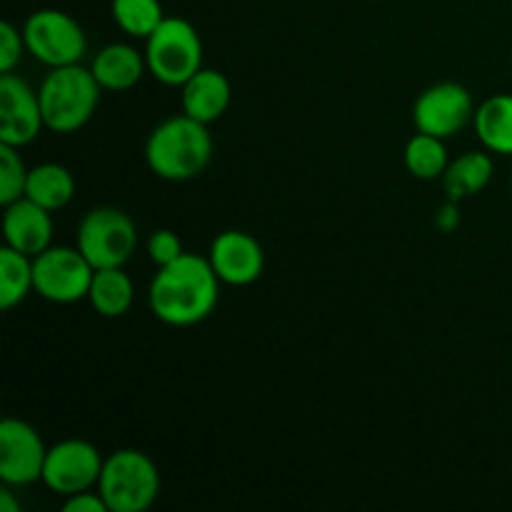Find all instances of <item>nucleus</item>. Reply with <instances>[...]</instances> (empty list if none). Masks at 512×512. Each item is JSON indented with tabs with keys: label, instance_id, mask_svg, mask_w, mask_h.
Masks as SVG:
<instances>
[{
	"label": "nucleus",
	"instance_id": "nucleus-1",
	"mask_svg": "<svg viewBox=\"0 0 512 512\" xmlns=\"http://www.w3.org/2000/svg\"><path fill=\"white\" fill-rule=\"evenodd\" d=\"M220 285L210 260L185 250L178 260L158 268L150 280V313L170 328H193L218 308Z\"/></svg>",
	"mask_w": 512,
	"mask_h": 512
},
{
	"label": "nucleus",
	"instance_id": "nucleus-2",
	"mask_svg": "<svg viewBox=\"0 0 512 512\" xmlns=\"http://www.w3.org/2000/svg\"><path fill=\"white\" fill-rule=\"evenodd\" d=\"M213 160V135L208 125L180 113L165 118L145 140L150 173L170 183H188L203 175Z\"/></svg>",
	"mask_w": 512,
	"mask_h": 512
},
{
	"label": "nucleus",
	"instance_id": "nucleus-3",
	"mask_svg": "<svg viewBox=\"0 0 512 512\" xmlns=\"http://www.w3.org/2000/svg\"><path fill=\"white\" fill-rule=\"evenodd\" d=\"M100 83L93 70L83 63L50 68L40 83V110H43L45 130L58 135L78 133L93 120L100 105Z\"/></svg>",
	"mask_w": 512,
	"mask_h": 512
},
{
	"label": "nucleus",
	"instance_id": "nucleus-4",
	"mask_svg": "<svg viewBox=\"0 0 512 512\" xmlns=\"http://www.w3.org/2000/svg\"><path fill=\"white\" fill-rule=\"evenodd\" d=\"M108 512H145L160 495V470L148 453L135 448L115 450L105 458L98 480Z\"/></svg>",
	"mask_w": 512,
	"mask_h": 512
},
{
	"label": "nucleus",
	"instance_id": "nucleus-5",
	"mask_svg": "<svg viewBox=\"0 0 512 512\" xmlns=\"http://www.w3.org/2000/svg\"><path fill=\"white\" fill-rule=\"evenodd\" d=\"M143 53L148 75L168 88H180L203 68V38L190 20L178 15H165L145 40Z\"/></svg>",
	"mask_w": 512,
	"mask_h": 512
},
{
	"label": "nucleus",
	"instance_id": "nucleus-6",
	"mask_svg": "<svg viewBox=\"0 0 512 512\" xmlns=\"http://www.w3.org/2000/svg\"><path fill=\"white\" fill-rule=\"evenodd\" d=\"M75 245L93 268H125L138 250V228L125 210L98 205L78 223Z\"/></svg>",
	"mask_w": 512,
	"mask_h": 512
},
{
	"label": "nucleus",
	"instance_id": "nucleus-7",
	"mask_svg": "<svg viewBox=\"0 0 512 512\" xmlns=\"http://www.w3.org/2000/svg\"><path fill=\"white\" fill-rule=\"evenodd\" d=\"M23 38L28 55L48 68L83 63L88 53V35L70 13L58 8H40L25 18Z\"/></svg>",
	"mask_w": 512,
	"mask_h": 512
},
{
	"label": "nucleus",
	"instance_id": "nucleus-8",
	"mask_svg": "<svg viewBox=\"0 0 512 512\" xmlns=\"http://www.w3.org/2000/svg\"><path fill=\"white\" fill-rule=\"evenodd\" d=\"M35 293L55 305H73L88 300L95 268L80 248L50 245L33 258Z\"/></svg>",
	"mask_w": 512,
	"mask_h": 512
},
{
	"label": "nucleus",
	"instance_id": "nucleus-9",
	"mask_svg": "<svg viewBox=\"0 0 512 512\" xmlns=\"http://www.w3.org/2000/svg\"><path fill=\"white\" fill-rule=\"evenodd\" d=\"M105 458L93 443L80 438L50 445L43 468V485L60 498L98 488Z\"/></svg>",
	"mask_w": 512,
	"mask_h": 512
},
{
	"label": "nucleus",
	"instance_id": "nucleus-10",
	"mask_svg": "<svg viewBox=\"0 0 512 512\" xmlns=\"http://www.w3.org/2000/svg\"><path fill=\"white\" fill-rule=\"evenodd\" d=\"M473 95L460 83H435L418 95L413 105V125L420 133L438 135L448 140L458 135L465 125L473 123Z\"/></svg>",
	"mask_w": 512,
	"mask_h": 512
},
{
	"label": "nucleus",
	"instance_id": "nucleus-11",
	"mask_svg": "<svg viewBox=\"0 0 512 512\" xmlns=\"http://www.w3.org/2000/svg\"><path fill=\"white\" fill-rule=\"evenodd\" d=\"M48 445L38 430L18 418L0 423V480L10 488H28L43 480Z\"/></svg>",
	"mask_w": 512,
	"mask_h": 512
},
{
	"label": "nucleus",
	"instance_id": "nucleus-12",
	"mask_svg": "<svg viewBox=\"0 0 512 512\" xmlns=\"http://www.w3.org/2000/svg\"><path fill=\"white\" fill-rule=\"evenodd\" d=\"M45 130L38 90L20 75H0V143L23 150Z\"/></svg>",
	"mask_w": 512,
	"mask_h": 512
},
{
	"label": "nucleus",
	"instance_id": "nucleus-13",
	"mask_svg": "<svg viewBox=\"0 0 512 512\" xmlns=\"http://www.w3.org/2000/svg\"><path fill=\"white\" fill-rule=\"evenodd\" d=\"M208 260L223 285L248 288L265 273V250L258 238L245 230H223L210 243Z\"/></svg>",
	"mask_w": 512,
	"mask_h": 512
},
{
	"label": "nucleus",
	"instance_id": "nucleus-14",
	"mask_svg": "<svg viewBox=\"0 0 512 512\" xmlns=\"http://www.w3.org/2000/svg\"><path fill=\"white\" fill-rule=\"evenodd\" d=\"M3 238L5 245L35 258L53 245V213L30 198L3 205Z\"/></svg>",
	"mask_w": 512,
	"mask_h": 512
},
{
	"label": "nucleus",
	"instance_id": "nucleus-15",
	"mask_svg": "<svg viewBox=\"0 0 512 512\" xmlns=\"http://www.w3.org/2000/svg\"><path fill=\"white\" fill-rule=\"evenodd\" d=\"M233 100V88L225 73L215 68H200L185 85H180V105L183 113L200 123L210 125L223 118Z\"/></svg>",
	"mask_w": 512,
	"mask_h": 512
},
{
	"label": "nucleus",
	"instance_id": "nucleus-16",
	"mask_svg": "<svg viewBox=\"0 0 512 512\" xmlns=\"http://www.w3.org/2000/svg\"><path fill=\"white\" fill-rule=\"evenodd\" d=\"M90 70H93L95 80L103 90L125 93V90H133L145 78L148 63H145L143 50H138L135 45L110 43L95 53Z\"/></svg>",
	"mask_w": 512,
	"mask_h": 512
},
{
	"label": "nucleus",
	"instance_id": "nucleus-17",
	"mask_svg": "<svg viewBox=\"0 0 512 512\" xmlns=\"http://www.w3.org/2000/svg\"><path fill=\"white\" fill-rule=\"evenodd\" d=\"M495 175V163L488 150H468L460 158L450 160L448 170L443 175L445 198L463 203L475 198L490 185Z\"/></svg>",
	"mask_w": 512,
	"mask_h": 512
},
{
	"label": "nucleus",
	"instance_id": "nucleus-18",
	"mask_svg": "<svg viewBox=\"0 0 512 512\" xmlns=\"http://www.w3.org/2000/svg\"><path fill=\"white\" fill-rule=\"evenodd\" d=\"M473 128L488 153L512 158V93L485 98L475 108Z\"/></svg>",
	"mask_w": 512,
	"mask_h": 512
},
{
	"label": "nucleus",
	"instance_id": "nucleus-19",
	"mask_svg": "<svg viewBox=\"0 0 512 512\" xmlns=\"http://www.w3.org/2000/svg\"><path fill=\"white\" fill-rule=\"evenodd\" d=\"M88 303L100 318H123L135 303V285L125 268H98L88 290Z\"/></svg>",
	"mask_w": 512,
	"mask_h": 512
},
{
	"label": "nucleus",
	"instance_id": "nucleus-20",
	"mask_svg": "<svg viewBox=\"0 0 512 512\" xmlns=\"http://www.w3.org/2000/svg\"><path fill=\"white\" fill-rule=\"evenodd\" d=\"M25 198L43 205L45 210L55 213L70 205L75 198V178L65 165L40 163L30 168L28 183H25Z\"/></svg>",
	"mask_w": 512,
	"mask_h": 512
},
{
	"label": "nucleus",
	"instance_id": "nucleus-21",
	"mask_svg": "<svg viewBox=\"0 0 512 512\" xmlns=\"http://www.w3.org/2000/svg\"><path fill=\"white\" fill-rule=\"evenodd\" d=\"M35 293L33 258L20 250L3 245L0 248V310H13Z\"/></svg>",
	"mask_w": 512,
	"mask_h": 512
},
{
	"label": "nucleus",
	"instance_id": "nucleus-22",
	"mask_svg": "<svg viewBox=\"0 0 512 512\" xmlns=\"http://www.w3.org/2000/svg\"><path fill=\"white\" fill-rule=\"evenodd\" d=\"M403 160L405 168L413 178L418 180H443L445 170L450 165V155H448V145H445L443 138L430 133H415L413 138L408 140L403 150Z\"/></svg>",
	"mask_w": 512,
	"mask_h": 512
},
{
	"label": "nucleus",
	"instance_id": "nucleus-23",
	"mask_svg": "<svg viewBox=\"0 0 512 512\" xmlns=\"http://www.w3.org/2000/svg\"><path fill=\"white\" fill-rule=\"evenodd\" d=\"M110 15L113 23L135 40H148L165 20L160 0H110Z\"/></svg>",
	"mask_w": 512,
	"mask_h": 512
},
{
	"label": "nucleus",
	"instance_id": "nucleus-24",
	"mask_svg": "<svg viewBox=\"0 0 512 512\" xmlns=\"http://www.w3.org/2000/svg\"><path fill=\"white\" fill-rule=\"evenodd\" d=\"M30 168L25 165L20 148L0 143V203L8 205L25 198Z\"/></svg>",
	"mask_w": 512,
	"mask_h": 512
},
{
	"label": "nucleus",
	"instance_id": "nucleus-25",
	"mask_svg": "<svg viewBox=\"0 0 512 512\" xmlns=\"http://www.w3.org/2000/svg\"><path fill=\"white\" fill-rule=\"evenodd\" d=\"M145 253L153 260L155 268H163V265H170L173 260H178L180 255L185 253L183 240L178 238V233L170 228H158L150 233L148 243H145Z\"/></svg>",
	"mask_w": 512,
	"mask_h": 512
},
{
	"label": "nucleus",
	"instance_id": "nucleus-26",
	"mask_svg": "<svg viewBox=\"0 0 512 512\" xmlns=\"http://www.w3.org/2000/svg\"><path fill=\"white\" fill-rule=\"evenodd\" d=\"M25 53L28 48H25L23 28H15L13 23L3 20L0 23V73H13Z\"/></svg>",
	"mask_w": 512,
	"mask_h": 512
},
{
	"label": "nucleus",
	"instance_id": "nucleus-27",
	"mask_svg": "<svg viewBox=\"0 0 512 512\" xmlns=\"http://www.w3.org/2000/svg\"><path fill=\"white\" fill-rule=\"evenodd\" d=\"M65 512H108V505H105L103 495L95 490H83V493L68 495L63 503Z\"/></svg>",
	"mask_w": 512,
	"mask_h": 512
},
{
	"label": "nucleus",
	"instance_id": "nucleus-28",
	"mask_svg": "<svg viewBox=\"0 0 512 512\" xmlns=\"http://www.w3.org/2000/svg\"><path fill=\"white\" fill-rule=\"evenodd\" d=\"M458 205L455 200H448L443 208H438V215H435V223L445 230V233H453L460 223V213H458Z\"/></svg>",
	"mask_w": 512,
	"mask_h": 512
},
{
	"label": "nucleus",
	"instance_id": "nucleus-29",
	"mask_svg": "<svg viewBox=\"0 0 512 512\" xmlns=\"http://www.w3.org/2000/svg\"><path fill=\"white\" fill-rule=\"evenodd\" d=\"M0 508H3V512H20V503L13 498L10 485H3V490H0Z\"/></svg>",
	"mask_w": 512,
	"mask_h": 512
}]
</instances>
